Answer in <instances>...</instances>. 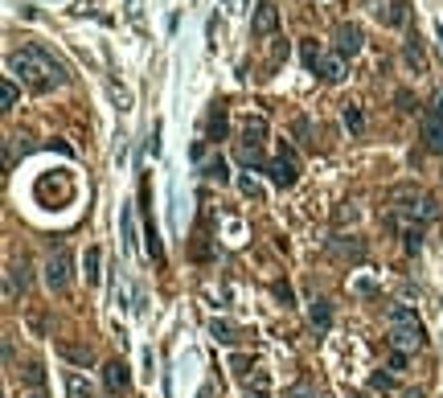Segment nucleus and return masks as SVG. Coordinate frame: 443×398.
I'll return each mask as SVG.
<instances>
[{
	"instance_id": "obj_3",
	"label": "nucleus",
	"mask_w": 443,
	"mask_h": 398,
	"mask_svg": "<svg viewBox=\"0 0 443 398\" xmlns=\"http://www.w3.org/2000/svg\"><path fill=\"white\" fill-rule=\"evenodd\" d=\"M46 283H49V292H62V287L70 283V251H66V247L49 251V259H46Z\"/></svg>"
},
{
	"instance_id": "obj_31",
	"label": "nucleus",
	"mask_w": 443,
	"mask_h": 398,
	"mask_svg": "<svg viewBox=\"0 0 443 398\" xmlns=\"http://www.w3.org/2000/svg\"><path fill=\"white\" fill-rule=\"evenodd\" d=\"M332 218H337V226H345V222H353V218H357V210L345 201V206H337V213H332Z\"/></svg>"
},
{
	"instance_id": "obj_16",
	"label": "nucleus",
	"mask_w": 443,
	"mask_h": 398,
	"mask_svg": "<svg viewBox=\"0 0 443 398\" xmlns=\"http://www.w3.org/2000/svg\"><path fill=\"white\" fill-rule=\"evenodd\" d=\"M201 173H206V181H218V185H226V181H230V168H226V161H222V156L206 161V168H201Z\"/></svg>"
},
{
	"instance_id": "obj_41",
	"label": "nucleus",
	"mask_w": 443,
	"mask_h": 398,
	"mask_svg": "<svg viewBox=\"0 0 443 398\" xmlns=\"http://www.w3.org/2000/svg\"><path fill=\"white\" fill-rule=\"evenodd\" d=\"M29 398H46V394H42V390H33V394H29Z\"/></svg>"
},
{
	"instance_id": "obj_19",
	"label": "nucleus",
	"mask_w": 443,
	"mask_h": 398,
	"mask_svg": "<svg viewBox=\"0 0 443 398\" xmlns=\"http://www.w3.org/2000/svg\"><path fill=\"white\" fill-rule=\"evenodd\" d=\"M82 267H87V283H99V275H103V271H99V267H103V251H99V247H87V263H82Z\"/></svg>"
},
{
	"instance_id": "obj_30",
	"label": "nucleus",
	"mask_w": 443,
	"mask_h": 398,
	"mask_svg": "<svg viewBox=\"0 0 443 398\" xmlns=\"http://www.w3.org/2000/svg\"><path fill=\"white\" fill-rule=\"evenodd\" d=\"M267 386H271V378H267L263 370H258V374L251 378V386H247V390H255V394H267Z\"/></svg>"
},
{
	"instance_id": "obj_13",
	"label": "nucleus",
	"mask_w": 443,
	"mask_h": 398,
	"mask_svg": "<svg viewBox=\"0 0 443 398\" xmlns=\"http://www.w3.org/2000/svg\"><path fill=\"white\" fill-rule=\"evenodd\" d=\"M222 136H226V107L218 103V107L210 111V119H206V140H213V144H218Z\"/></svg>"
},
{
	"instance_id": "obj_23",
	"label": "nucleus",
	"mask_w": 443,
	"mask_h": 398,
	"mask_svg": "<svg viewBox=\"0 0 443 398\" xmlns=\"http://www.w3.org/2000/svg\"><path fill=\"white\" fill-rule=\"evenodd\" d=\"M402 247L415 255V251L423 247V226H406V230H402Z\"/></svg>"
},
{
	"instance_id": "obj_42",
	"label": "nucleus",
	"mask_w": 443,
	"mask_h": 398,
	"mask_svg": "<svg viewBox=\"0 0 443 398\" xmlns=\"http://www.w3.org/2000/svg\"><path fill=\"white\" fill-rule=\"evenodd\" d=\"M349 398H361V394H349Z\"/></svg>"
},
{
	"instance_id": "obj_8",
	"label": "nucleus",
	"mask_w": 443,
	"mask_h": 398,
	"mask_svg": "<svg viewBox=\"0 0 443 398\" xmlns=\"http://www.w3.org/2000/svg\"><path fill=\"white\" fill-rule=\"evenodd\" d=\"M251 29H255L258 37H271V33L280 29V13H275V4H271V0H263V4H258V13H255V21H251Z\"/></svg>"
},
{
	"instance_id": "obj_28",
	"label": "nucleus",
	"mask_w": 443,
	"mask_h": 398,
	"mask_svg": "<svg viewBox=\"0 0 443 398\" xmlns=\"http://www.w3.org/2000/svg\"><path fill=\"white\" fill-rule=\"evenodd\" d=\"M238 189H242V197H251V201H258V197H263V189H258L251 177H242V181H238Z\"/></svg>"
},
{
	"instance_id": "obj_27",
	"label": "nucleus",
	"mask_w": 443,
	"mask_h": 398,
	"mask_svg": "<svg viewBox=\"0 0 443 398\" xmlns=\"http://www.w3.org/2000/svg\"><path fill=\"white\" fill-rule=\"evenodd\" d=\"M287 398H316V390H312V382H308V378H300V382L287 390Z\"/></svg>"
},
{
	"instance_id": "obj_15",
	"label": "nucleus",
	"mask_w": 443,
	"mask_h": 398,
	"mask_svg": "<svg viewBox=\"0 0 443 398\" xmlns=\"http://www.w3.org/2000/svg\"><path fill=\"white\" fill-rule=\"evenodd\" d=\"M210 332L222 341V345H234V341L242 337V332H238V325H230V321H218V316L210 321Z\"/></svg>"
},
{
	"instance_id": "obj_9",
	"label": "nucleus",
	"mask_w": 443,
	"mask_h": 398,
	"mask_svg": "<svg viewBox=\"0 0 443 398\" xmlns=\"http://www.w3.org/2000/svg\"><path fill=\"white\" fill-rule=\"evenodd\" d=\"M423 144H427V152L443 156V119L423 116Z\"/></svg>"
},
{
	"instance_id": "obj_37",
	"label": "nucleus",
	"mask_w": 443,
	"mask_h": 398,
	"mask_svg": "<svg viewBox=\"0 0 443 398\" xmlns=\"http://www.w3.org/2000/svg\"><path fill=\"white\" fill-rule=\"evenodd\" d=\"M275 296L283 300V308L292 304V287H287V283H275Z\"/></svg>"
},
{
	"instance_id": "obj_36",
	"label": "nucleus",
	"mask_w": 443,
	"mask_h": 398,
	"mask_svg": "<svg viewBox=\"0 0 443 398\" xmlns=\"http://www.w3.org/2000/svg\"><path fill=\"white\" fill-rule=\"evenodd\" d=\"M357 292H361V296H378V283H373V280H357Z\"/></svg>"
},
{
	"instance_id": "obj_4",
	"label": "nucleus",
	"mask_w": 443,
	"mask_h": 398,
	"mask_svg": "<svg viewBox=\"0 0 443 398\" xmlns=\"http://www.w3.org/2000/svg\"><path fill=\"white\" fill-rule=\"evenodd\" d=\"M267 173H271V181H275L280 189H292V185H296V177H300L296 156H292L287 148H283L280 156H271V161H267Z\"/></svg>"
},
{
	"instance_id": "obj_34",
	"label": "nucleus",
	"mask_w": 443,
	"mask_h": 398,
	"mask_svg": "<svg viewBox=\"0 0 443 398\" xmlns=\"http://www.w3.org/2000/svg\"><path fill=\"white\" fill-rule=\"evenodd\" d=\"M427 116H431V119H443V91H435L431 107H427Z\"/></svg>"
},
{
	"instance_id": "obj_5",
	"label": "nucleus",
	"mask_w": 443,
	"mask_h": 398,
	"mask_svg": "<svg viewBox=\"0 0 443 398\" xmlns=\"http://www.w3.org/2000/svg\"><path fill=\"white\" fill-rule=\"evenodd\" d=\"M361 42H366L361 25H353V21L337 25V54H341V58H353V54L361 49Z\"/></svg>"
},
{
	"instance_id": "obj_39",
	"label": "nucleus",
	"mask_w": 443,
	"mask_h": 398,
	"mask_svg": "<svg viewBox=\"0 0 443 398\" xmlns=\"http://www.w3.org/2000/svg\"><path fill=\"white\" fill-rule=\"evenodd\" d=\"M197 398H213V386H206V390H201V394H197Z\"/></svg>"
},
{
	"instance_id": "obj_7",
	"label": "nucleus",
	"mask_w": 443,
	"mask_h": 398,
	"mask_svg": "<svg viewBox=\"0 0 443 398\" xmlns=\"http://www.w3.org/2000/svg\"><path fill=\"white\" fill-rule=\"evenodd\" d=\"M263 140H267V119H263V116L247 119V128H242V140H238V148H251V152H263Z\"/></svg>"
},
{
	"instance_id": "obj_32",
	"label": "nucleus",
	"mask_w": 443,
	"mask_h": 398,
	"mask_svg": "<svg viewBox=\"0 0 443 398\" xmlns=\"http://www.w3.org/2000/svg\"><path fill=\"white\" fill-rule=\"evenodd\" d=\"M398 107H402L406 116H415V111H419V103L411 99V91H398Z\"/></svg>"
},
{
	"instance_id": "obj_14",
	"label": "nucleus",
	"mask_w": 443,
	"mask_h": 398,
	"mask_svg": "<svg viewBox=\"0 0 443 398\" xmlns=\"http://www.w3.org/2000/svg\"><path fill=\"white\" fill-rule=\"evenodd\" d=\"M316 74H320L325 82H341V78H345V58H341V54H328Z\"/></svg>"
},
{
	"instance_id": "obj_26",
	"label": "nucleus",
	"mask_w": 443,
	"mask_h": 398,
	"mask_svg": "<svg viewBox=\"0 0 443 398\" xmlns=\"http://www.w3.org/2000/svg\"><path fill=\"white\" fill-rule=\"evenodd\" d=\"M0 107H4V111H13V107H17V87H13V82H4V87H0Z\"/></svg>"
},
{
	"instance_id": "obj_24",
	"label": "nucleus",
	"mask_w": 443,
	"mask_h": 398,
	"mask_svg": "<svg viewBox=\"0 0 443 398\" xmlns=\"http://www.w3.org/2000/svg\"><path fill=\"white\" fill-rule=\"evenodd\" d=\"M25 382H29V386H42V382H46V370H42V361H25Z\"/></svg>"
},
{
	"instance_id": "obj_22",
	"label": "nucleus",
	"mask_w": 443,
	"mask_h": 398,
	"mask_svg": "<svg viewBox=\"0 0 443 398\" xmlns=\"http://www.w3.org/2000/svg\"><path fill=\"white\" fill-rule=\"evenodd\" d=\"M320 62H325L320 46H316V42H304V66H308V70H320Z\"/></svg>"
},
{
	"instance_id": "obj_1",
	"label": "nucleus",
	"mask_w": 443,
	"mask_h": 398,
	"mask_svg": "<svg viewBox=\"0 0 443 398\" xmlns=\"http://www.w3.org/2000/svg\"><path fill=\"white\" fill-rule=\"evenodd\" d=\"M8 70L17 74L25 87H33V91H54V87L66 82V66L46 46H37V42L17 49V54H8Z\"/></svg>"
},
{
	"instance_id": "obj_33",
	"label": "nucleus",
	"mask_w": 443,
	"mask_h": 398,
	"mask_svg": "<svg viewBox=\"0 0 443 398\" xmlns=\"http://www.w3.org/2000/svg\"><path fill=\"white\" fill-rule=\"evenodd\" d=\"M370 386H373V390H390V386H394V378H390V374H382V370H378V374L370 378Z\"/></svg>"
},
{
	"instance_id": "obj_2",
	"label": "nucleus",
	"mask_w": 443,
	"mask_h": 398,
	"mask_svg": "<svg viewBox=\"0 0 443 398\" xmlns=\"http://www.w3.org/2000/svg\"><path fill=\"white\" fill-rule=\"evenodd\" d=\"M386 316H390V341H394V349L411 353V349H423V345H427V332H423V321L415 316V308L390 304Z\"/></svg>"
},
{
	"instance_id": "obj_20",
	"label": "nucleus",
	"mask_w": 443,
	"mask_h": 398,
	"mask_svg": "<svg viewBox=\"0 0 443 398\" xmlns=\"http://www.w3.org/2000/svg\"><path fill=\"white\" fill-rule=\"evenodd\" d=\"M66 398H91V382L82 374H66Z\"/></svg>"
},
{
	"instance_id": "obj_35",
	"label": "nucleus",
	"mask_w": 443,
	"mask_h": 398,
	"mask_svg": "<svg viewBox=\"0 0 443 398\" xmlns=\"http://www.w3.org/2000/svg\"><path fill=\"white\" fill-rule=\"evenodd\" d=\"M234 374H247V366H251V357H247V353H234Z\"/></svg>"
},
{
	"instance_id": "obj_29",
	"label": "nucleus",
	"mask_w": 443,
	"mask_h": 398,
	"mask_svg": "<svg viewBox=\"0 0 443 398\" xmlns=\"http://www.w3.org/2000/svg\"><path fill=\"white\" fill-rule=\"evenodd\" d=\"M386 370H390V374L406 370V353H402V349H394V353H390V361H386Z\"/></svg>"
},
{
	"instance_id": "obj_6",
	"label": "nucleus",
	"mask_w": 443,
	"mask_h": 398,
	"mask_svg": "<svg viewBox=\"0 0 443 398\" xmlns=\"http://www.w3.org/2000/svg\"><path fill=\"white\" fill-rule=\"evenodd\" d=\"M103 386H107V394H123V390L132 386V374H127V366H123L119 357L103 366Z\"/></svg>"
},
{
	"instance_id": "obj_11",
	"label": "nucleus",
	"mask_w": 443,
	"mask_h": 398,
	"mask_svg": "<svg viewBox=\"0 0 443 398\" xmlns=\"http://www.w3.org/2000/svg\"><path fill=\"white\" fill-rule=\"evenodd\" d=\"M402 58H406V66L415 74H427V54H423V42L419 37H411L406 46H402Z\"/></svg>"
},
{
	"instance_id": "obj_21",
	"label": "nucleus",
	"mask_w": 443,
	"mask_h": 398,
	"mask_svg": "<svg viewBox=\"0 0 443 398\" xmlns=\"http://www.w3.org/2000/svg\"><path fill=\"white\" fill-rule=\"evenodd\" d=\"M119 230H123V242L132 247V238H136V210H132V206L119 210Z\"/></svg>"
},
{
	"instance_id": "obj_38",
	"label": "nucleus",
	"mask_w": 443,
	"mask_h": 398,
	"mask_svg": "<svg viewBox=\"0 0 443 398\" xmlns=\"http://www.w3.org/2000/svg\"><path fill=\"white\" fill-rule=\"evenodd\" d=\"M402 398H423V390H402Z\"/></svg>"
},
{
	"instance_id": "obj_18",
	"label": "nucleus",
	"mask_w": 443,
	"mask_h": 398,
	"mask_svg": "<svg viewBox=\"0 0 443 398\" xmlns=\"http://www.w3.org/2000/svg\"><path fill=\"white\" fill-rule=\"evenodd\" d=\"M406 8H411V4H406V0H394V4H390V8H386V17H382V21L390 25V29H402V25H406V17H411V13H406Z\"/></svg>"
},
{
	"instance_id": "obj_12",
	"label": "nucleus",
	"mask_w": 443,
	"mask_h": 398,
	"mask_svg": "<svg viewBox=\"0 0 443 398\" xmlns=\"http://www.w3.org/2000/svg\"><path fill=\"white\" fill-rule=\"evenodd\" d=\"M308 321H312L316 328H328V325H332V304H328L325 296H316V300L308 304Z\"/></svg>"
},
{
	"instance_id": "obj_10",
	"label": "nucleus",
	"mask_w": 443,
	"mask_h": 398,
	"mask_svg": "<svg viewBox=\"0 0 443 398\" xmlns=\"http://www.w3.org/2000/svg\"><path fill=\"white\" fill-rule=\"evenodd\" d=\"M332 255L349 259V263H361L366 259V242L361 238H332Z\"/></svg>"
},
{
	"instance_id": "obj_17",
	"label": "nucleus",
	"mask_w": 443,
	"mask_h": 398,
	"mask_svg": "<svg viewBox=\"0 0 443 398\" xmlns=\"http://www.w3.org/2000/svg\"><path fill=\"white\" fill-rule=\"evenodd\" d=\"M58 349H62V357L74 361V366H91V349H87V345H70V341H62Z\"/></svg>"
},
{
	"instance_id": "obj_25",
	"label": "nucleus",
	"mask_w": 443,
	"mask_h": 398,
	"mask_svg": "<svg viewBox=\"0 0 443 398\" xmlns=\"http://www.w3.org/2000/svg\"><path fill=\"white\" fill-rule=\"evenodd\" d=\"M345 128H349V132H361V128H366V116H361V107H345Z\"/></svg>"
},
{
	"instance_id": "obj_40",
	"label": "nucleus",
	"mask_w": 443,
	"mask_h": 398,
	"mask_svg": "<svg viewBox=\"0 0 443 398\" xmlns=\"http://www.w3.org/2000/svg\"><path fill=\"white\" fill-rule=\"evenodd\" d=\"M247 398H267V394H255V390H247Z\"/></svg>"
}]
</instances>
